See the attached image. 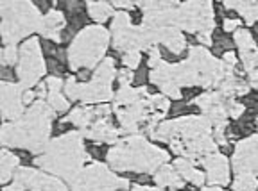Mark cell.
I'll list each match as a JSON object with an SVG mask.
<instances>
[{"instance_id": "2", "label": "cell", "mask_w": 258, "mask_h": 191, "mask_svg": "<svg viewBox=\"0 0 258 191\" xmlns=\"http://www.w3.org/2000/svg\"><path fill=\"white\" fill-rule=\"evenodd\" d=\"M169 161V154L147 143L142 136L118 141L108 152V163L117 171H158Z\"/></svg>"}, {"instance_id": "20", "label": "cell", "mask_w": 258, "mask_h": 191, "mask_svg": "<svg viewBox=\"0 0 258 191\" xmlns=\"http://www.w3.org/2000/svg\"><path fill=\"white\" fill-rule=\"evenodd\" d=\"M235 45L238 47L240 50V56L244 54H251V52L256 50V43H254L253 36H251V32L247 29H238L235 32Z\"/></svg>"}, {"instance_id": "9", "label": "cell", "mask_w": 258, "mask_h": 191, "mask_svg": "<svg viewBox=\"0 0 258 191\" xmlns=\"http://www.w3.org/2000/svg\"><path fill=\"white\" fill-rule=\"evenodd\" d=\"M231 166L238 173H254L258 175V134L240 141L233 152Z\"/></svg>"}, {"instance_id": "30", "label": "cell", "mask_w": 258, "mask_h": 191, "mask_svg": "<svg viewBox=\"0 0 258 191\" xmlns=\"http://www.w3.org/2000/svg\"><path fill=\"white\" fill-rule=\"evenodd\" d=\"M198 40H199V43H203V45H212V38H210V34H198Z\"/></svg>"}, {"instance_id": "7", "label": "cell", "mask_w": 258, "mask_h": 191, "mask_svg": "<svg viewBox=\"0 0 258 191\" xmlns=\"http://www.w3.org/2000/svg\"><path fill=\"white\" fill-rule=\"evenodd\" d=\"M45 73L43 54H41L40 41L36 38L27 40L20 48V61H18V77L25 89L38 82Z\"/></svg>"}, {"instance_id": "10", "label": "cell", "mask_w": 258, "mask_h": 191, "mask_svg": "<svg viewBox=\"0 0 258 191\" xmlns=\"http://www.w3.org/2000/svg\"><path fill=\"white\" fill-rule=\"evenodd\" d=\"M24 91L25 88L22 84H9L2 82L0 95H2V116L6 120L18 122L24 113Z\"/></svg>"}, {"instance_id": "1", "label": "cell", "mask_w": 258, "mask_h": 191, "mask_svg": "<svg viewBox=\"0 0 258 191\" xmlns=\"http://www.w3.org/2000/svg\"><path fill=\"white\" fill-rule=\"evenodd\" d=\"M52 111L43 102L32 104L29 113L18 122H13V125L4 124L2 127V143L11 147L27 148L31 152H40L47 145V138L50 134V118Z\"/></svg>"}, {"instance_id": "22", "label": "cell", "mask_w": 258, "mask_h": 191, "mask_svg": "<svg viewBox=\"0 0 258 191\" xmlns=\"http://www.w3.org/2000/svg\"><path fill=\"white\" fill-rule=\"evenodd\" d=\"M133 27L131 25V18H129L127 13H115V18H113V36H117V34H122V32L129 31V29Z\"/></svg>"}, {"instance_id": "33", "label": "cell", "mask_w": 258, "mask_h": 191, "mask_svg": "<svg viewBox=\"0 0 258 191\" xmlns=\"http://www.w3.org/2000/svg\"><path fill=\"white\" fill-rule=\"evenodd\" d=\"M203 191H221V187L214 186V187H203Z\"/></svg>"}, {"instance_id": "13", "label": "cell", "mask_w": 258, "mask_h": 191, "mask_svg": "<svg viewBox=\"0 0 258 191\" xmlns=\"http://www.w3.org/2000/svg\"><path fill=\"white\" fill-rule=\"evenodd\" d=\"M45 86H47V89H48L47 100H48V104H50V108L57 113L67 111L70 104H69V100L64 99L63 93H61V89H64L63 80H61L59 77H48Z\"/></svg>"}, {"instance_id": "16", "label": "cell", "mask_w": 258, "mask_h": 191, "mask_svg": "<svg viewBox=\"0 0 258 191\" xmlns=\"http://www.w3.org/2000/svg\"><path fill=\"white\" fill-rule=\"evenodd\" d=\"M29 187H31L32 191H69L67 186H64L59 179L47 175V173H41V171L34 173Z\"/></svg>"}, {"instance_id": "28", "label": "cell", "mask_w": 258, "mask_h": 191, "mask_svg": "<svg viewBox=\"0 0 258 191\" xmlns=\"http://www.w3.org/2000/svg\"><path fill=\"white\" fill-rule=\"evenodd\" d=\"M238 27H240V20H237V18H224V24H222V29H224L226 32L238 31Z\"/></svg>"}, {"instance_id": "14", "label": "cell", "mask_w": 258, "mask_h": 191, "mask_svg": "<svg viewBox=\"0 0 258 191\" xmlns=\"http://www.w3.org/2000/svg\"><path fill=\"white\" fill-rule=\"evenodd\" d=\"M174 168L177 170L179 177H181L183 180H186V182H192L194 186H199V187L205 184V173L199 171L198 168H194L192 161L185 159V157H177V159L174 161Z\"/></svg>"}, {"instance_id": "34", "label": "cell", "mask_w": 258, "mask_h": 191, "mask_svg": "<svg viewBox=\"0 0 258 191\" xmlns=\"http://www.w3.org/2000/svg\"><path fill=\"white\" fill-rule=\"evenodd\" d=\"M256 124H258V120H256Z\"/></svg>"}, {"instance_id": "8", "label": "cell", "mask_w": 258, "mask_h": 191, "mask_svg": "<svg viewBox=\"0 0 258 191\" xmlns=\"http://www.w3.org/2000/svg\"><path fill=\"white\" fill-rule=\"evenodd\" d=\"M115 75H118L117 70H115V63H113L111 57H108V59L102 61L101 66L97 68L95 75L88 84H81L79 100H83L85 104L109 100L113 97L111 80L115 79Z\"/></svg>"}, {"instance_id": "15", "label": "cell", "mask_w": 258, "mask_h": 191, "mask_svg": "<svg viewBox=\"0 0 258 191\" xmlns=\"http://www.w3.org/2000/svg\"><path fill=\"white\" fill-rule=\"evenodd\" d=\"M154 182L158 187H181L183 179L179 177L174 164H163L154 175Z\"/></svg>"}, {"instance_id": "21", "label": "cell", "mask_w": 258, "mask_h": 191, "mask_svg": "<svg viewBox=\"0 0 258 191\" xmlns=\"http://www.w3.org/2000/svg\"><path fill=\"white\" fill-rule=\"evenodd\" d=\"M258 177L254 173H238L233 180L235 191H256Z\"/></svg>"}, {"instance_id": "19", "label": "cell", "mask_w": 258, "mask_h": 191, "mask_svg": "<svg viewBox=\"0 0 258 191\" xmlns=\"http://www.w3.org/2000/svg\"><path fill=\"white\" fill-rule=\"evenodd\" d=\"M86 9L90 16L99 24H104L113 15V4H108V2H86Z\"/></svg>"}, {"instance_id": "23", "label": "cell", "mask_w": 258, "mask_h": 191, "mask_svg": "<svg viewBox=\"0 0 258 191\" xmlns=\"http://www.w3.org/2000/svg\"><path fill=\"white\" fill-rule=\"evenodd\" d=\"M20 61V52L15 45H6L2 48V66H11V64L18 63Z\"/></svg>"}, {"instance_id": "25", "label": "cell", "mask_w": 258, "mask_h": 191, "mask_svg": "<svg viewBox=\"0 0 258 191\" xmlns=\"http://www.w3.org/2000/svg\"><path fill=\"white\" fill-rule=\"evenodd\" d=\"M140 52H127V54H124V57H122V61H124L125 68H129V70H133V68H137L138 64H140Z\"/></svg>"}, {"instance_id": "11", "label": "cell", "mask_w": 258, "mask_h": 191, "mask_svg": "<svg viewBox=\"0 0 258 191\" xmlns=\"http://www.w3.org/2000/svg\"><path fill=\"white\" fill-rule=\"evenodd\" d=\"M201 164L206 168L208 182L214 186H226L230 182V163L224 155L221 154H210L201 159Z\"/></svg>"}, {"instance_id": "17", "label": "cell", "mask_w": 258, "mask_h": 191, "mask_svg": "<svg viewBox=\"0 0 258 191\" xmlns=\"http://www.w3.org/2000/svg\"><path fill=\"white\" fill-rule=\"evenodd\" d=\"M224 6L228 9L238 11V15L246 20V24L253 25L258 22V4L256 2H247V0H244V2H226Z\"/></svg>"}, {"instance_id": "18", "label": "cell", "mask_w": 258, "mask_h": 191, "mask_svg": "<svg viewBox=\"0 0 258 191\" xmlns=\"http://www.w3.org/2000/svg\"><path fill=\"white\" fill-rule=\"evenodd\" d=\"M18 163H20V159L15 154H11L8 148L2 150V154H0V171H2L0 182L6 184L11 177H15V168L18 166Z\"/></svg>"}, {"instance_id": "5", "label": "cell", "mask_w": 258, "mask_h": 191, "mask_svg": "<svg viewBox=\"0 0 258 191\" xmlns=\"http://www.w3.org/2000/svg\"><path fill=\"white\" fill-rule=\"evenodd\" d=\"M109 34L101 25L86 27L76 36L69 48V63L72 70H88L93 68L104 56L108 48Z\"/></svg>"}, {"instance_id": "29", "label": "cell", "mask_w": 258, "mask_h": 191, "mask_svg": "<svg viewBox=\"0 0 258 191\" xmlns=\"http://www.w3.org/2000/svg\"><path fill=\"white\" fill-rule=\"evenodd\" d=\"M2 191H25V186H22V184H18V182H13L11 186H6Z\"/></svg>"}, {"instance_id": "31", "label": "cell", "mask_w": 258, "mask_h": 191, "mask_svg": "<svg viewBox=\"0 0 258 191\" xmlns=\"http://www.w3.org/2000/svg\"><path fill=\"white\" fill-rule=\"evenodd\" d=\"M113 8H118V9H133L135 6L131 4V2H115V4H113Z\"/></svg>"}, {"instance_id": "26", "label": "cell", "mask_w": 258, "mask_h": 191, "mask_svg": "<svg viewBox=\"0 0 258 191\" xmlns=\"http://www.w3.org/2000/svg\"><path fill=\"white\" fill-rule=\"evenodd\" d=\"M118 84H120V88H129L131 86V80H133V72H129L127 68L125 70H120L118 72Z\"/></svg>"}, {"instance_id": "3", "label": "cell", "mask_w": 258, "mask_h": 191, "mask_svg": "<svg viewBox=\"0 0 258 191\" xmlns=\"http://www.w3.org/2000/svg\"><path fill=\"white\" fill-rule=\"evenodd\" d=\"M88 159V154L83 147V138L79 132H69L52 143H48L45 154L34 159V163L45 171H52L56 175L72 182L83 170V164Z\"/></svg>"}, {"instance_id": "6", "label": "cell", "mask_w": 258, "mask_h": 191, "mask_svg": "<svg viewBox=\"0 0 258 191\" xmlns=\"http://www.w3.org/2000/svg\"><path fill=\"white\" fill-rule=\"evenodd\" d=\"M129 189V180L117 177L104 164L93 163L83 168L72 180V191H117Z\"/></svg>"}, {"instance_id": "24", "label": "cell", "mask_w": 258, "mask_h": 191, "mask_svg": "<svg viewBox=\"0 0 258 191\" xmlns=\"http://www.w3.org/2000/svg\"><path fill=\"white\" fill-rule=\"evenodd\" d=\"M231 47H233V43H231V40L228 36H224V34H219V36H215V50L217 52H230Z\"/></svg>"}, {"instance_id": "27", "label": "cell", "mask_w": 258, "mask_h": 191, "mask_svg": "<svg viewBox=\"0 0 258 191\" xmlns=\"http://www.w3.org/2000/svg\"><path fill=\"white\" fill-rule=\"evenodd\" d=\"M222 63H224V66L230 70V72H233L235 64H237V56H235V52H226L224 54V59H222Z\"/></svg>"}, {"instance_id": "32", "label": "cell", "mask_w": 258, "mask_h": 191, "mask_svg": "<svg viewBox=\"0 0 258 191\" xmlns=\"http://www.w3.org/2000/svg\"><path fill=\"white\" fill-rule=\"evenodd\" d=\"M131 191H160V187H149V186H138V184H137V186H133V189H131Z\"/></svg>"}, {"instance_id": "4", "label": "cell", "mask_w": 258, "mask_h": 191, "mask_svg": "<svg viewBox=\"0 0 258 191\" xmlns=\"http://www.w3.org/2000/svg\"><path fill=\"white\" fill-rule=\"evenodd\" d=\"M0 13H2L0 32L6 45H15L32 31H38L43 18L40 15V9L31 2H2Z\"/></svg>"}, {"instance_id": "12", "label": "cell", "mask_w": 258, "mask_h": 191, "mask_svg": "<svg viewBox=\"0 0 258 191\" xmlns=\"http://www.w3.org/2000/svg\"><path fill=\"white\" fill-rule=\"evenodd\" d=\"M38 31L43 34V38L52 41L61 40V31H64V16L59 11H48L41 18V24Z\"/></svg>"}]
</instances>
